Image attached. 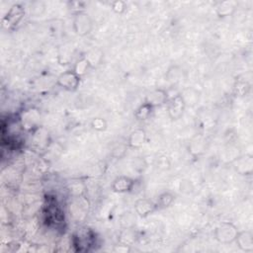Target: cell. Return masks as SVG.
<instances>
[{
    "mask_svg": "<svg viewBox=\"0 0 253 253\" xmlns=\"http://www.w3.org/2000/svg\"><path fill=\"white\" fill-rule=\"evenodd\" d=\"M84 57L90 62L91 66L94 67L95 65H97L101 62L102 57H103V53L100 49H92V50L88 51L86 53V55H84Z\"/></svg>",
    "mask_w": 253,
    "mask_h": 253,
    "instance_id": "15",
    "label": "cell"
},
{
    "mask_svg": "<svg viewBox=\"0 0 253 253\" xmlns=\"http://www.w3.org/2000/svg\"><path fill=\"white\" fill-rule=\"evenodd\" d=\"M145 102L150 104L153 108L161 106L168 102V93L164 89H155L146 95Z\"/></svg>",
    "mask_w": 253,
    "mask_h": 253,
    "instance_id": "8",
    "label": "cell"
},
{
    "mask_svg": "<svg viewBox=\"0 0 253 253\" xmlns=\"http://www.w3.org/2000/svg\"><path fill=\"white\" fill-rule=\"evenodd\" d=\"M186 109V103L180 93L168 99V115L171 120H179Z\"/></svg>",
    "mask_w": 253,
    "mask_h": 253,
    "instance_id": "4",
    "label": "cell"
},
{
    "mask_svg": "<svg viewBox=\"0 0 253 253\" xmlns=\"http://www.w3.org/2000/svg\"><path fill=\"white\" fill-rule=\"evenodd\" d=\"M72 27L76 35L80 37H84L91 33L93 28V22L90 16L86 12L80 11L74 14Z\"/></svg>",
    "mask_w": 253,
    "mask_h": 253,
    "instance_id": "2",
    "label": "cell"
},
{
    "mask_svg": "<svg viewBox=\"0 0 253 253\" xmlns=\"http://www.w3.org/2000/svg\"><path fill=\"white\" fill-rule=\"evenodd\" d=\"M233 165H234L235 170L238 173H240L242 175L251 174L252 173V169H253L252 156L249 155V154L240 156V157H238L237 159L234 160Z\"/></svg>",
    "mask_w": 253,
    "mask_h": 253,
    "instance_id": "9",
    "label": "cell"
},
{
    "mask_svg": "<svg viewBox=\"0 0 253 253\" xmlns=\"http://www.w3.org/2000/svg\"><path fill=\"white\" fill-rule=\"evenodd\" d=\"M153 109H154V108H153L150 104H148V103H146V102L144 101V103H142V104L135 110V112H134V117H135V119L138 120V121H145V120H147V119L151 116Z\"/></svg>",
    "mask_w": 253,
    "mask_h": 253,
    "instance_id": "12",
    "label": "cell"
},
{
    "mask_svg": "<svg viewBox=\"0 0 253 253\" xmlns=\"http://www.w3.org/2000/svg\"><path fill=\"white\" fill-rule=\"evenodd\" d=\"M111 6H112V10L117 14H122L123 12H125V10L126 8V3L124 1H121V0H117V1L112 2Z\"/></svg>",
    "mask_w": 253,
    "mask_h": 253,
    "instance_id": "18",
    "label": "cell"
},
{
    "mask_svg": "<svg viewBox=\"0 0 253 253\" xmlns=\"http://www.w3.org/2000/svg\"><path fill=\"white\" fill-rule=\"evenodd\" d=\"M107 126L108 125H107L106 120L103 119V118H100V117L94 118L91 121V127L94 130H97V131H104V130H106Z\"/></svg>",
    "mask_w": 253,
    "mask_h": 253,
    "instance_id": "17",
    "label": "cell"
},
{
    "mask_svg": "<svg viewBox=\"0 0 253 253\" xmlns=\"http://www.w3.org/2000/svg\"><path fill=\"white\" fill-rule=\"evenodd\" d=\"M174 200H175V196L172 193L164 192L159 196L156 206H157V208H161V209L167 208L174 202Z\"/></svg>",
    "mask_w": 253,
    "mask_h": 253,
    "instance_id": "14",
    "label": "cell"
},
{
    "mask_svg": "<svg viewBox=\"0 0 253 253\" xmlns=\"http://www.w3.org/2000/svg\"><path fill=\"white\" fill-rule=\"evenodd\" d=\"M156 209H157L156 204L146 198L139 199L134 204V211L140 217L148 216L149 214L154 212Z\"/></svg>",
    "mask_w": 253,
    "mask_h": 253,
    "instance_id": "7",
    "label": "cell"
},
{
    "mask_svg": "<svg viewBox=\"0 0 253 253\" xmlns=\"http://www.w3.org/2000/svg\"><path fill=\"white\" fill-rule=\"evenodd\" d=\"M238 248L244 252H253V233L249 230L238 231L236 239L234 241Z\"/></svg>",
    "mask_w": 253,
    "mask_h": 253,
    "instance_id": "5",
    "label": "cell"
},
{
    "mask_svg": "<svg viewBox=\"0 0 253 253\" xmlns=\"http://www.w3.org/2000/svg\"><path fill=\"white\" fill-rule=\"evenodd\" d=\"M146 141V132L143 128L133 129L127 138V146L130 148H139Z\"/></svg>",
    "mask_w": 253,
    "mask_h": 253,
    "instance_id": "10",
    "label": "cell"
},
{
    "mask_svg": "<svg viewBox=\"0 0 253 253\" xmlns=\"http://www.w3.org/2000/svg\"><path fill=\"white\" fill-rule=\"evenodd\" d=\"M81 77L73 70H66L60 73L56 78V84L64 90L75 91L80 85Z\"/></svg>",
    "mask_w": 253,
    "mask_h": 253,
    "instance_id": "3",
    "label": "cell"
},
{
    "mask_svg": "<svg viewBox=\"0 0 253 253\" xmlns=\"http://www.w3.org/2000/svg\"><path fill=\"white\" fill-rule=\"evenodd\" d=\"M134 180L127 176H119L112 183V190L115 193H128L134 187Z\"/></svg>",
    "mask_w": 253,
    "mask_h": 253,
    "instance_id": "6",
    "label": "cell"
},
{
    "mask_svg": "<svg viewBox=\"0 0 253 253\" xmlns=\"http://www.w3.org/2000/svg\"><path fill=\"white\" fill-rule=\"evenodd\" d=\"M90 68H92L90 62L83 56V57H81L79 60H77V61L75 62V64H74L72 70H73L78 76L82 77L83 75H85V74L88 72V70H89Z\"/></svg>",
    "mask_w": 253,
    "mask_h": 253,
    "instance_id": "13",
    "label": "cell"
},
{
    "mask_svg": "<svg viewBox=\"0 0 253 253\" xmlns=\"http://www.w3.org/2000/svg\"><path fill=\"white\" fill-rule=\"evenodd\" d=\"M234 8H235V2H233V1H224L217 8V13L221 17L228 16L234 10Z\"/></svg>",
    "mask_w": 253,
    "mask_h": 253,
    "instance_id": "16",
    "label": "cell"
},
{
    "mask_svg": "<svg viewBox=\"0 0 253 253\" xmlns=\"http://www.w3.org/2000/svg\"><path fill=\"white\" fill-rule=\"evenodd\" d=\"M24 15V9L21 5L16 4L11 7L9 12L7 13L5 20H7V25H15L17 24Z\"/></svg>",
    "mask_w": 253,
    "mask_h": 253,
    "instance_id": "11",
    "label": "cell"
},
{
    "mask_svg": "<svg viewBox=\"0 0 253 253\" xmlns=\"http://www.w3.org/2000/svg\"><path fill=\"white\" fill-rule=\"evenodd\" d=\"M238 228L229 221H223L214 229V238L222 244H229L235 241L238 234Z\"/></svg>",
    "mask_w": 253,
    "mask_h": 253,
    "instance_id": "1",
    "label": "cell"
}]
</instances>
